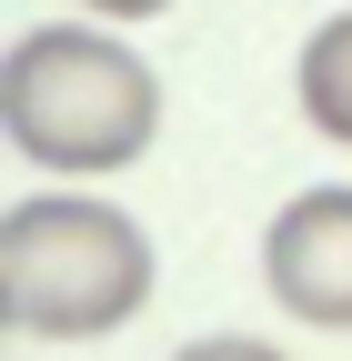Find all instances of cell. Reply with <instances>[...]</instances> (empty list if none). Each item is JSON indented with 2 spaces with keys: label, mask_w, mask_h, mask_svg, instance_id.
Listing matches in <instances>:
<instances>
[{
  "label": "cell",
  "mask_w": 352,
  "mask_h": 361,
  "mask_svg": "<svg viewBox=\"0 0 352 361\" xmlns=\"http://www.w3.org/2000/svg\"><path fill=\"white\" fill-rule=\"evenodd\" d=\"M0 121H11L20 161L101 180V171H131L161 141V71L131 51L111 20H51V30L11 40Z\"/></svg>",
  "instance_id": "cell-1"
},
{
  "label": "cell",
  "mask_w": 352,
  "mask_h": 361,
  "mask_svg": "<svg viewBox=\"0 0 352 361\" xmlns=\"http://www.w3.org/2000/svg\"><path fill=\"white\" fill-rule=\"evenodd\" d=\"M151 281H161L151 231L121 201L40 191V201H11L0 221V331L20 341H101L141 322Z\"/></svg>",
  "instance_id": "cell-2"
},
{
  "label": "cell",
  "mask_w": 352,
  "mask_h": 361,
  "mask_svg": "<svg viewBox=\"0 0 352 361\" xmlns=\"http://www.w3.org/2000/svg\"><path fill=\"white\" fill-rule=\"evenodd\" d=\"M262 291L312 331H352V180H312L262 231Z\"/></svg>",
  "instance_id": "cell-3"
},
{
  "label": "cell",
  "mask_w": 352,
  "mask_h": 361,
  "mask_svg": "<svg viewBox=\"0 0 352 361\" xmlns=\"http://www.w3.org/2000/svg\"><path fill=\"white\" fill-rule=\"evenodd\" d=\"M292 101H302V121H312L322 141L352 151V11H332L312 40H302V61H292Z\"/></svg>",
  "instance_id": "cell-4"
},
{
  "label": "cell",
  "mask_w": 352,
  "mask_h": 361,
  "mask_svg": "<svg viewBox=\"0 0 352 361\" xmlns=\"http://www.w3.org/2000/svg\"><path fill=\"white\" fill-rule=\"evenodd\" d=\"M171 361H292V351L262 341V331H201V341H182Z\"/></svg>",
  "instance_id": "cell-5"
},
{
  "label": "cell",
  "mask_w": 352,
  "mask_h": 361,
  "mask_svg": "<svg viewBox=\"0 0 352 361\" xmlns=\"http://www.w3.org/2000/svg\"><path fill=\"white\" fill-rule=\"evenodd\" d=\"M81 11H91V20H111V30H121V20H161V11H171V0H81Z\"/></svg>",
  "instance_id": "cell-6"
}]
</instances>
